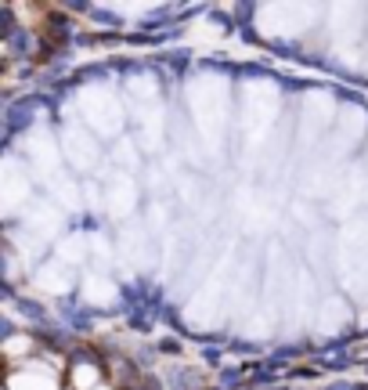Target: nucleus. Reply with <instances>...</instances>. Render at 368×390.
<instances>
[{
    "label": "nucleus",
    "mask_w": 368,
    "mask_h": 390,
    "mask_svg": "<svg viewBox=\"0 0 368 390\" xmlns=\"http://www.w3.org/2000/svg\"><path fill=\"white\" fill-rule=\"evenodd\" d=\"M73 379H76V390H98L102 372H98L94 362H76L73 365Z\"/></svg>",
    "instance_id": "1"
},
{
    "label": "nucleus",
    "mask_w": 368,
    "mask_h": 390,
    "mask_svg": "<svg viewBox=\"0 0 368 390\" xmlns=\"http://www.w3.org/2000/svg\"><path fill=\"white\" fill-rule=\"evenodd\" d=\"M98 390H109V386H98Z\"/></svg>",
    "instance_id": "2"
}]
</instances>
